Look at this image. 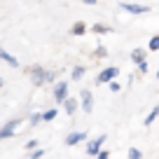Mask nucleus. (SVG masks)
Here are the masks:
<instances>
[{
	"mask_svg": "<svg viewBox=\"0 0 159 159\" xmlns=\"http://www.w3.org/2000/svg\"><path fill=\"white\" fill-rule=\"evenodd\" d=\"M117 73H119L117 68H105L103 73L98 75V82H112V80L117 77Z\"/></svg>",
	"mask_w": 159,
	"mask_h": 159,
	"instance_id": "obj_5",
	"label": "nucleus"
},
{
	"mask_svg": "<svg viewBox=\"0 0 159 159\" xmlns=\"http://www.w3.org/2000/svg\"><path fill=\"white\" fill-rule=\"evenodd\" d=\"M70 75H73V80H80L82 75H84V68H82V66H77V68H75V70H73Z\"/></svg>",
	"mask_w": 159,
	"mask_h": 159,
	"instance_id": "obj_13",
	"label": "nucleus"
},
{
	"mask_svg": "<svg viewBox=\"0 0 159 159\" xmlns=\"http://www.w3.org/2000/svg\"><path fill=\"white\" fill-rule=\"evenodd\" d=\"M96 159H108V152H101V154H98Z\"/></svg>",
	"mask_w": 159,
	"mask_h": 159,
	"instance_id": "obj_22",
	"label": "nucleus"
},
{
	"mask_svg": "<svg viewBox=\"0 0 159 159\" xmlns=\"http://www.w3.org/2000/svg\"><path fill=\"white\" fill-rule=\"evenodd\" d=\"M131 59H134V63H138V66L145 63V52L143 49H136L134 54H131Z\"/></svg>",
	"mask_w": 159,
	"mask_h": 159,
	"instance_id": "obj_10",
	"label": "nucleus"
},
{
	"mask_svg": "<svg viewBox=\"0 0 159 159\" xmlns=\"http://www.w3.org/2000/svg\"><path fill=\"white\" fill-rule=\"evenodd\" d=\"M129 159H140V152H138L136 148H131V150H129Z\"/></svg>",
	"mask_w": 159,
	"mask_h": 159,
	"instance_id": "obj_15",
	"label": "nucleus"
},
{
	"mask_svg": "<svg viewBox=\"0 0 159 159\" xmlns=\"http://www.w3.org/2000/svg\"><path fill=\"white\" fill-rule=\"evenodd\" d=\"M150 49H159V38H152V40H150Z\"/></svg>",
	"mask_w": 159,
	"mask_h": 159,
	"instance_id": "obj_17",
	"label": "nucleus"
},
{
	"mask_svg": "<svg viewBox=\"0 0 159 159\" xmlns=\"http://www.w3.org/2000/svg\"><path fill=\"white\" fill-rule=\"evenodd\" d=\"M110 91H119V84H117V82H110Z\"/></svg>",
	"mask_w": 159,
	"mask_h": 159,
	"instance_id": "obj_21",
	"label": "nucleus"
},
{
	"mask_svg": "<svg viewBox=\"0 0 159 159\" xmlns=\"http://www.w3.org/2000/svg\"><path fill=\"white\" fill-rule=\"evenodd\" d=\"M0 59H2V61H7L10 66H19V63H16V59H14L12 54H7L5 49H0Z\"/></svg>",
	"mask_w": 159,
	"mask_h": 159,
	"instance_id": "obj_11",
	"label": "nucleus"
},
{
	"mask_svg": "<svg viewBox=\"0 0 159 159\" xmlns=\"http://www.w3.org/2000/svg\"><path fill=\"white\" fill-rule=\"evenodd\" d=\"M94 30H96V33H108V26H94Z\"/></svg>",
	"mask_w": 159,
	"mask_h": 159,
	"instance_id": "obj_18",
	"label": "nucleus"
},
{
	"mask_svg": "<svg viewBox=\"0 0 159 159\" xmlns=\"http://www.w3.org/2000/svg\"><path fill=\"white\" fill-rule=\"evenodd\" d=\"M16 126H19V122H10V124H5L2 129H0V138H10V136L16 131Z\"/></svg>",
	"mask_w": 159,
	"mask_h": 159,
	"instance_id": "obj_7",
	"label": "nucleus"
},
{
	"mask_svg": "<svg viewBox=\"0 0 159 159\" xmlns=\"http://www.w3.org/2000/svg\"><path fill=\"white\" fill-rule=\"evenodd\" d=\"M157 117H159V105H157V108H154L152 112L148 115V117H145V126H150V124H152V122H154Z\"/></svg>",
	"mask_w": 159,
	"mask_h": 159,
	"instance_id": "obj_12",
	"label": "nucleus"
},
{
	"mask_svg": "<svg viewBox=\"0 0 159 159\" xmlns=\"http://www.w3.org/2000/svg\"><path fill=\"white\" fill-rule=\"evenodd\" d=\"M40 119H42V115H33V117H30V124L35 126V124H38V122H40Z\"/></svg>",
	"mask_w": 159,
	"mask_h": 159,
	"instance_id": "obj_19",
	"label": "nucleus"
},
{
	"mask_svg": "<svg viewBox=\"0 0 159 159\" xmlns=\"http://www.w3.org/2000/svg\"><path fill=\"white\" fill-rule=\"evenodd\" d=\"M63 108H66V112H68V115H73L75 110H77V101H75V98H66Z\"/></svg>",
	"mask_w": 159,
	"mask_h": 159,
	"instance_id": "obj_9",
	"label": "nucleus"
},
{
	"mask_svg": "<svg viewBox=\"0 0 159 159\" xmlns=\"http://www.w3.org/2000/svg\"><path fill=\"white\" fill-rule=\"evenodd\" d=\"M40 157H42V150H35V152L30 154V159H40Z\"/></svg>",
	"mask_w": 159,
	"mask_h": 159,
	"instance_id": "obj_20",
	"label": "nucleus"
},
{
	"mask_svg": "<svg viewBox=\"0 0 159 159\" xmlns=\"http://www.w3.org/2000/svg\"><path fill=\"white\" fill-rule=\"evenodd\" d=\"M54 115H56V110H47V112L42 115V119H47V122H49V119H54Z\"/></svg>",
	"mask_w": 159,
	"mask_h": 159,
	"instance_id": "obj_16",
	"label": "nucleus"
},
{
	"mask_svg": "<svg viewBox=\"0 0 159 159\" xmlns=\"http://www.w3.org/2000/svg\"><path fill=\"white\" fill-rule=\"evenodd\" d=\"M30 77H33V82H35V84H45L47 80H52L54 75H52V73H47V70H42V68H33V70H30Z\"/></svg>",
	"mask_w": 159,
	"mask_h": 159,
	"instance_id": "obj_1",
	"label": "nucleus"
},
{
	"mask_svg": "<svg viewBox=\"0 0 159 159\" xmlns=\"http://www.w3.org/2000/svg\"><path fill=\"white\" fill-rule=\"evenodd\" d=\"M73 33L75 35H82V33H84V24H75L73 26Z\"/></svg>",
	"mask_w": 159,
	"mask_h": 159,
	"instance_id": "obj_14",
	"label": "nucleus"
},
{
	"mask_svg": "<svg viewBox=\"0 0 159 159\" xmlns=\"http://www.w3.org/2000/svg\"><path fill=\"white\" fill-rule=\"evenodd\" d=\"M122 7H124L126 12H131V14H143V12H148V10H150L148 5H134V2H124Z\"/></svg>",
	"mask_w": 159,
	"mask_h": 159,
	"instance_id": "obj_4",
	"label": "nucleus"
},
{
	"mask_svg": "<svg viewBox=\"0 0 159 159\" xmlns=\"http://www.w3.org/2000/svg\"><path fill=\"white\" fill-rule=\"evenodd\" d=\"M91 108H94V98H91V91H82V110L91 112Z\"/></svg>",
	"mask_w": 159,
	"mask_h": 159,
	"instance_id": "obj_8",
	"label": "nucleus"
},
{
	"mask_svg": "<svg viewBox=\"0 0 159 159\" xmlns=\"http://www.w3.org/2000/svg\"><path fill=\"white\" fill-rule=\"evenodd\" d=\"M103 143H105V136H98L96 140H91V143L87 145V154H89V157H98L101 154V145Z\"/></svg>",
	"mask_w": 159,
	"mask_h": 159,
	"instance_id": "obj_2",
	"label": "nucleus"
},
{
	"mask_svg": "<svg viewBox=\"0 0 159 159\" xmlns=\"http://www.w3.org/2000/svg\"><path fill=\"white\" fill-rule=\"evenodd\" d=\"M66 89H68V87H66V82H59V84H56V89H54V98L59 101V103H66V98H68Z\"/></svg>",
	"mask_w": 159,
	"mask_h": 159,
	"instance_id": "obj_3",
	"label": "nucleus"
},
{
	"mask_svg": "<svg viewBox=\"0 0 159 159\" xmlns=\"http://www.w3.org/2000/svg\"><path fill=\"white\" fill-rule=\"evenodd\" d=\"M84 138H87V134H84V131H75V134L66 136V145H75V143H82Z\"/></svg>",
	"mask_w": 159,
	"mask_h": 159,
	"instance_id": "obj_6",
	"label": "nucleus"
}]
</instances>
